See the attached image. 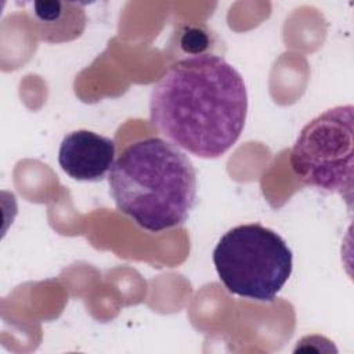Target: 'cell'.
<instances>
[{
    "instance_id": "1",
    "label": "cell",
    "mask_w": 354,
    "mask_h": 354,
    "mask_svg": "<svg viewBox=\"0 0 354 354\" xmlns=\"http://www.w3.org/2000/svg\"><path fill=\"white\" fill-rule=\"evenodd\" d=\"M248 115L242 75L223 57L194 54L171 64L152 86L151 123L174 145L203 159L234 147Z\"/></svg>"
},
{
    "instance_id": "2",
    "label": "cell",
    "mask_w": 354,
    "mask_h": 354,
    "mask_svg": "<svg viewBox=\"0 0 354 354\" xmlns=\"http://www.w3.org/2000/svg\"><path fill=\"white\" fill-rule=\"evenodd\" d=\"M108 184L118 210L149 232L183 225L196 205L191 159L160 137L127 145L111 167Z\"/></svg>"
},
{
    "instance_id": "3",
    "label": "cell",
    "mask_w": 354,
    "mask_h": 354,
    "mask_svg": "<svg viewBox=\"0 0 354 354\" xmlns=\"http://www.w3.org/2000/svg\"><path fill=\"white\" fill-rule=\"evenodd\" d=\"M218 279L232 295L272 301L293 270V253L274 230L257 223L236 225L213 250Z\"/></svg>"
},
{
    "instance_id": "4",
    "label": "cell",
    "mask_w": 354,
    "mask_h": 354,
    "mask_svg": "<svg viewBox=\"0 0 354 354\" xmlns=\"http://www.w3.org/2000/svg\"><path fill=\"white\" fill-rule=\"evenodd\" d=\"M353 105H337L311 119L299 133L289 156L293 173L306 184L340 195L353 209Z\"/></svg>"
},
{
    "instance_id": "5",
    "label": "cell",
    "mask_w": 354,
    "mask_h": 354,
    "mask_svg": "<svg viewBox=\"0 0 354 354\" xmlns=\"http://www.w3.org/2000/svg\"><path fill=\"white\" fill-rule=\"evenodd\" d=\"M58 163L73 180L101 181L115 163V142L90 130L71 131L59 144Z\"/></svg>"
},
{
    "instance_id": "6",
    "label": "cell",
    "mask_w": 354,
    "mask_h": 354,
    "mask_svg": "<svg viewBox=\"0 0 354 354\" xmlns=\"http://www.w3.org/2000/svg\"><path fill=\"white\" fill-rule=\"evenodd\" d=\"M69 3L35 1L33 17L39 25V37L48 43L71 41L82 35L86 25L83 10L66 11Z\"/></svg>"
}]
</instances>
